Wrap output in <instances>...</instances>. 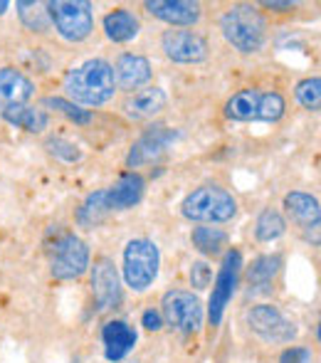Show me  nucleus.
<instances>
[{
  "mask_svg": "<svg viewBox=\"0 0 321 363\" xmlns=\"http://www.w3.org/2000/svg\"><path fill=\"white\" fill-rule=\"evenodd\" d=\"M64 91L69 94L72 104L84 106H101L114 96L116 82L114 69L106 60H89L79 65L77 69L67 74L64 79Z\"/></svg>",
  "mask_w": 321,
  "mask_h": 363,
  "instance_id": "obj_1",
  "label": "nucleus"
},
{
  "mask_svg": "<svg viewBox=\"0 0 321 363\" xmlns=\"http://www.w3.org/2000/svg\"><path fill=\"white\" fill-rule=\"evenodd\" d=\"M181 213L191 223L223 225L237 216V198L218 183H205L183 198Z\"/></svg>",
  "mask_w": 321,
  "mask_h": 363,
  "instance_id": "obj_2",
  "label": "nucleus"
},
{
  "mask_svg": "<svg viewBox=\"0 0 321 363\" xmlns=\"http://www.w3.org/2000/svg\"><path fill=\"white\" fill-rule=\"evenodd\" d=\"M220 30L240 55H254L267 45V20L252 5H232L223 13Z\"/></svg>",
  "mask_w": 321,
  "mask_h": 363,
  "instance_id": "obj_3",
  "label": "nucleus"
},
{
  "mask_svg": "<svg viewBox=\"0 0 321 363\" xmlns=\"http://www.w3.org/2000/svg\"><path fill=\"white\" fill-rule=\"evenodd\" d=\"M287 111V101L279 91L240 89L225 101L230 121H279Z\"/></svg>",
  "mask_w": 321,
  "mask_h": 363,
  "instance_id": "obj_4",
  "label": "nucleus"
},
{
  "mask_svg": "<svg viewBox=\"0 0 321 363\" xmlns=\"http://www.w3.org/2000/svg\"><path fill=\"white\" fill-rule=\"evenodd\" d=\"M161 267V252L154 240L134 238L124 247V282L136 294L154 287Z\"/></svg>",
  "mask_w": 321,
  "mask_h": 363,
  "instance_id": "obj_5",
  "label": "nucleus"
},
{
  "mask_svg": "<svg viewBox=\"0 0 321 363\" xmlns=\"http://www.w3.org/2000/svg\"><path fill=\"white\" fill-rule=\"evenodd\" d=\"M45 5H47L52 28L67 43H81L94 30V13H91V3L86 0H55Z\"/></svg>",
  "mask_w": 321,
  "mask_h": 363,
  "instance_id": "obj_6",
  "label": "nucleus"
},
{
  "mask_svg": "<svg viewBox=\"0 0 321 363\" xmlns=\"http://www.w3.org/2000/svg\"><path fill=\"white\" fill-rule=\"evenodd\" d=\"M89 269V245L74 233H62L50 247V274L55 279H79Z\"/></svg>",
  "mask_w": 321,
  "mask_h": 363,
  "instance_id": "obj_7",
  "label": "nucleus"
},
{
  "mask_svg": "<svg viewBox=\"0 0 321 363\" xmlns=\"http://www.w3.org/2000/svg\"><path fill=\"white\" fill-rule=\"evenodd\" d=\"M161 316L171 329L181 331V334H198L203 319H205V311L193 291L171 289L161 299Z\"/></svg>",
  "mask_w": 321,
  "mask_h": 363,
  "instance_id": "obj_8",
  "label": "nucleus"
},
{
  "mask_svg": "<svg viewBox=\"0 0 321 363\" xmlns=\"http://www.w3.org/2000/svg\"><path fill=\"white\" fill-rule=\"evenodd\" d=\"M247 326L267 344H292L299 334L297 324L274 304L252 306L247 311Z\"/></svg>",
  "mask_w": 321,
  "mask_h": 363,
  "instance_id": "obj_9",
  "label": "nucleus"
},
{
  "mask_svg": "<svg viewBox=\"0 0 321 363\" xmlns=\"http://www.w3.org/2000/svg\"><path fill=\"white\" fill-rule=\"evenodd\" d=\"M240 269H242L240 250H230V252L225 255V259H223L220 272H218L215 284H213L210 301H208V316H210L213 326H218L223 321L225 306L230 304L232 294H235V289H237V282H240Z\"/></svg>",
  "mask_w": 321,
  "mask_h": 363,
  "instance_id": "obj_10",
  "label": "nucleus"
},
{
  "mask_svg": "<svg viewBox=\"0 0 321 363\" xmlns=\"http://www.w3.org/2000/svg\"><path fill=\"white\" fill-rule=\"evenodd\" d=\"M161 50L171 62L198 65L208 60V40L193 30H166L161 38Z\"/></svg>",
  "mask_w": 321,
  "mask_h": 363,
  "instance_id": "obj_11",
  "label": "nucleus"
},
{
  "mask_svg": "<svg viewBox=\"0 0 321 363\" xmlns=\"http://www.w3.org/2000/svg\"><path fill=\"white\" fill-rule=\"evenodd\" d=\"M91 294H94L96 309L106 311L121 299V282L114 262L109 257H99L91 269Z\"/></svg>",
  "mask_w": 321,
  "mask_h": 363,
  "instance_id": "obj_12",
  "label": "nucleus"
},
{
  "mask_svg": "<svg viewBox=\"0 0 321 363\" xmlns=\"http://www.w3.org/2000/svg\"><path fill=\"white\" fill-rule=\"evenodd\" d=\"M178 139L176 131L166 129V126H154L149 129L134 146H131L129 156H126V166L129 168H139V166H146V163L156 161L166 153V148Z\"/></svg>",
  "mask_w": 321,
  "mask_h": 363,
  "instance_id": "obj_13",
  "label": "nucleus"
},
{
  "mask_svg": "<svg viewBox=\"0 0 321 363\" xmlns=\"http://www.w3.org/2000/svg\"><path fill=\"white\" fill-rule=\"evenodd\" d=\"M284 208H287L289 218L299 225V228L307 233V240H312L314 245H319V201L309 193L302 191H292L284 196Z\"/></svg>",
  "mask_w": 321,
  "mask_h": 363,
  "instance_id": "obj_14",
  "label": "nucleus"
},
{
  "mask_svg": "<svg viewBox=\"0 0 321 363\" xmlns=\"http://www.w3.org/2000/svg\"><path fill=\"white\" fill-rule=\"evenodd\" d=\"M111 69H114L116 86H121L124 91H131V94L144 89L151 82V77H154V69H151L149 60H146L144 55H134V52L121 55Z\"/></svg>",
  "mask_w": 321,
  "mask_h": 363,
  "instance_id": "obj_15",
  "label": "nucleus"
},
{
  "mask_svg": "<svg viewBox=\"0 0 321 363\" xmlns=\"http://www.w3.org/2000/svg\"><path fill=\"white\" fill-rule=\"evenodd\" d=\"M146 10L154 18L176 25V28H193L203 18L201 3H191V0H149Z\"/></svg>",
  "mask_w": 321,
  "mask_h": 363,
  "instance_id": "obj_16",
  "label": "nucleus"
},
{
  "mask_svg": "<svg viewBox=\"0 0 321 363\" xmlns=\"http://www.w3.org/2000/svg\"><path fill=\"white\" fill-rule=\"evenodd\" d=\"M136 331L131 324L121 319H111L101 329V344H104V356L109 361H121L134 351L136 346Z\"/></svg>",
  "mask_w": 321,
  "mask_h": 363,
  "instance_id": "obj_17",
  "label": "nucleus"
},
{
  "mask_svg": "<svg viewBox=\"0 0 321 363\" xmlns=\"http://www.w3.org/2000/svg\"><path fill=\"white\" fill-rule=\"evenodd\" d=\"M166 91L161 86H144V89L134 91V94L126 96L124 101V114L134 121H144V119H154L156 114H161L166 109Z\"/></svg>",
  "mask_w": 321,
  "mask_h": 363,
  "instance_id": "obj_18",
  "label": "nucleus"
},
{
  "mask_svg": "<svg viewBox=\"0 0 321 363\" xmlns=\"http://www.w3.org/2000/svg\"><path fill=\"white\" fill-rule=\"evenodd\" d=\"M35 96V84L15 67H0V111L8 106H20Z\"/></svg>",
  "mask_w": 321,
  "mask_h": 363,
  "instance_id": "obj_19",
  "label": "nucleus"
},
{
  "mask_svg": "<svg viewBox=\"0 0 321 363\" xmlns=\"http://www.w3.org/2000/svg\"><path fill=\"white\" fill-rule=\"evenodd\" d=\"M144 188H146V181L139 176V173H126V176H121L114 186L104 188L106 203H109L111 211H129V208H134L141 203Z\"/></svg>",
  "mask_w": 321,
  "mask_h": 363,
  "instance_id": "obj_20",
  "label": "nucleus"
},
{
  "mask_svg": "<svg viewBox=\"0 0 321 363\" xmlns=\"http://www.w3.org/2000/svg\"><path fill=\"white\" fill-rule=\"evenodd\" d=\"M279 269H282V257L279 255H262L247 267V284L249 294H269L274 287Z\"/></svg>",
  "mask_w": 321,
  "mask_h": 363,
  "instance_id": "obj_21",
  "label": "nucleus"
},
{
  "mask_svg": "<svg viewBox=\"0 0 321 363\" xmlns=\"http://www.w3.org/2000/svg\"><path fill=\"white\" fill-rule=\"evenodd\" d=\"M101 25H104V35L111 43H131L141 30L139 15H134L126 8H116L111 13H106Z\"/></svg>",
  "mask_w": 321,
  "mask_h": 363,
  "instance_id": "obj_22",
  "label": "nucleus"
},
{
  "mask_svg": "<svg viewBox=\"0 0 321 363\" xmlns=\"http://www.w3.org/2000/svg\"><path fill=\"white\" fill-rule=\"evenodd\" d=\"M0 114H3V119L8 121V124L30 131V134H43L50 126V116L45 114L43 109H35V106H28V104L8 106V109H3Z\"/></svg>",
  "mask_w": 321,
  "mask_h": 363,
  "instance_id": "obj_23",
  "label": "nucleus"
},
{
  "mask_svg": "<svg viewBox=\"0 0 321 363\" xmlns=\"http://www.w3.org/2000/svg\"><path fill=\"white\" fill-rule=\"evenodd\" d=\"M191 242H193V247L205 255V257H218V255L227 247V233L220 228H208V225H203V228H193Z\"/></svg>",
  "mask_w": 321,
  "mask_h": 363,
  "instance_id": "obj_24",
  "label": "nucleus"
},
{
  "mask_svg": "<svg viewBox=\"0 0 321 363\" xmlns=\"http://www.w3.org/2000/svg\"><path fill=\"white\" fill-rule=\"evenodd\" d=\"M287 233V220L279 211H274V208H264L262 213H259L257 223H254V238L259 240V242H274V240H279L282 235Z\"/></svg>",
  "mask_w": 321,
  "mask_h": 363,
  "instance_id": "obj_25",
  "label": "nucleus"
},
{
  "mask_svg": "<svg viewBox=\"0 0 321 363\" xmlns=\"http://www.w3.org/2000/svg\"><path fill=\"white\" fill-rule=\"evenodd\" d=\"M109 213H111V208H109V203H106V191H94V193H89L86 201L79 206L77 220L84 228H91V225L101 223Z\"/></svg>",
  "mask_w": 321,
  "mask_h": 363,
  "instance_id": "obj_26",
  "label": "nucleus"
},
{
  "mask_svg": "<svg viewBox=\"0 0 321 363\" xmlns=\"http://www.w3.org/2000/svg\"><path fill=\"white\" fill-rule=\"evenodd\" d=\"M18 8V15L20 20H23V25L28 30H33V33H45V30L52 28V23H50V15H47V5L45 3H33V0H28V3H18L15 5Z\"/></svg>",
  "mask_w": 321,
  "mask_h": 363,
  "instance_id": "obj_27",
  "label": "nucleus"
},
{
  "mask_svg": "<svg viewBox=\"0 0 321 363\" xmlns=\"http://www.w3.org/2000/svg\"><path fill=\"white\" fill-rule=\"evenodd\" d=\"M43 106H50V109L60 111L62 116H67L69 121H74V124L79 126H86L91 121V111L89 109H81V106L72 104V101L62 99V96H47V99H43Z\"/></svg>",
  "mask_w": 321,
  "mask_h": 363,
  "instance_id": "obj_28",
  "label": "nucleus"
},
{
  "mask_svg": "<svg viewBox=\"0 0 321 363\" xmlns=\"http://www.w3.org/2000/svg\"><path fill=\"white\" fill-rule=\"evenodd\" d=\"M294 94L297 101L304 106L307 111H319L321 106V79L319 77H307L294 86Z\"/></svg>",
  "mask_w": 321,
  "mask_h": 363,
  "instance_id": "obj_29",
  "label": "nucleus"
},
{
  "mask_svg": "<svg viewBox=\"0 0 321 363\" xmlns=\"http://www.w3.org/2000/svg\"><path fill=\"white\" fill-rule=\"evenodd\" d=\"M213 282V267L205 262V259H198V262L191 264V284L196 289H208Z\"/></svg>",
  "mask_w": 321,
  "mask_h": 363,
  "instance_id": "obj_30",
  "label": "nucleus"
},
{
  "mask_svg": "<svg viewBox=\"0 0 321 363\" xmlns=\"http://www.w3.org/2000/svg\"><path fill=\"white\" fill-rule=\"evenodd\" d=\"M47 148H50V153H52V156L62 158V161H67V163H72V161H77V158H79L77 146L69 144V141H64V139L47 141Z\"/></svg>",
  "mask_w": 321,
  "mask_h": 363,
  "instance_id": "obj_31",
  "label": "nucleus"
},
{
  "mask_svg": "<svg viewBox=\"0 0 321 363\" xmlns=\"http://www.w3.org/2000/svg\"><path fill=\"white\" fill-rule=\"evenodd\" d=\"M312 349H307V346H292V349L282 351V356H279V363H312Z\"/></svg>",
  "mask_w": 321,
  "mask_h": 363,
  "instance_id": "obj_32",
  "label": "nucleus"
},
{
  "mask_svg": "<svg viewBox=\"0 0 321 363\" xmlns=\"http://www.w3.org/2000/svg\"><path fill=\"white\" fill-rule=\"evenodd\" d=\"M141 326H146L149 331H161L163 329V316L156 309H146L141 314Z\"/></svg>",
  "mask_w": 321,
  "mask_h": 363,
  "instance_id": "obj_33",
  "label": "nucleus"
},
{
  "mask_svg": "<svg viewBox=\"0 0 321 363\" xmlns=\"http://www.w3.org/2000/svg\"><path fill=\"white\" fill-rule=\"evenodd\" d=\"M8 8H10V3H5V0H0V15H3Z\"/></svg>",
  "mask_w": 321,
  "mask_h": 363,
  "instance_id": "obj_34",
  "label": "nucleus"
}]
</instances>
